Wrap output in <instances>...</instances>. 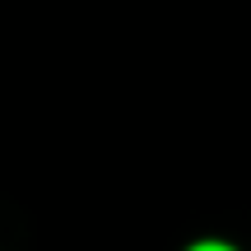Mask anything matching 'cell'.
<instances>
[{
    "label": "cell",
    "mask_w": 251,
    "mask_h": 251,
    "mask_svg": "<svg viewBox=\"0 0 251 251\" xmlns=\"http://www.w3.org/2000/svg\"><path fill=\"white\" fill-rule=\"evenodd\" d=\"M186 251H237V247H228V242H196V247H186Z\"/></svg>",
    "instance_id": "obj_1"
}]
</instances>
